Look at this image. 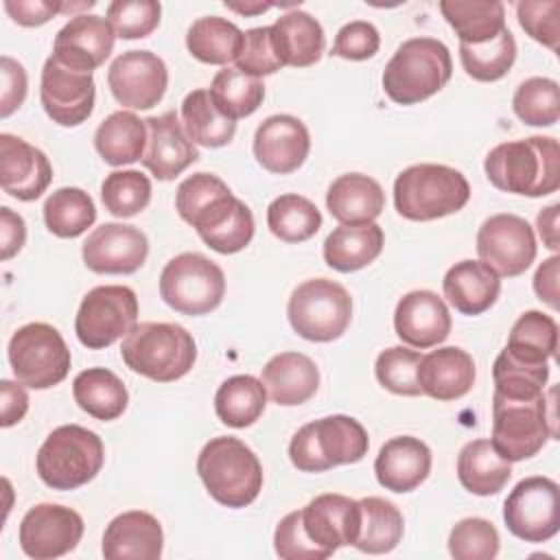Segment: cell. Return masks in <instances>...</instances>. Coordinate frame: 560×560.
<instances>
[{"label": "cell", "mask_w": 560, "mask_h": 560, "mask_svg": "<svg viewBox=\"0 0 560 560\" xmlns=\"http://www.w3.org/2000/svg\"><path fill=\"white\" fill-rule=\"evenodd\" d=\"M243 31L219 15H206L190 24L186 33V48L188 52L210 66H225L236 61L243 48Z\"/></svg>", "instance_id": "74e56055"}, {"label": "cell", "mask_w": 560, "mask_h": 560, "mask_svg": "<svg viewBox=\"0 0 560 560\" xmlns=\"http://www.w3.org/2000/svg\"><path fill=\"white\" fill-rule=\"evenodd\" d=\"M267 405V389L260 378L252 374H236L225 378L214 394L217 418L232 427L245 429L254 424Z\"/></svg>", "instance_id": "f35d334b"}, {"label": "cell", "mask_w": 560, "mask_h": 560, "mask_svg": "<svg viewBox=\"0 0 560 560\" xmlns=\"http://www.w3.org/2000/svg\"><path fill=\"white\" fill-rule=\"evenodd\" d=\"M510 534L525 542H545L560 529V488L553 479L534 475L521 479L503 503Z\"/></svg>", "instance_id": "4fadbf2b"}, {"label": "cell", "mask_w": 560, "mask_h": 560, "mask_svg": "<svg viewBox=\"0 0 560 560\" xmlns=\"http://www.w3.org/2000/svg\"><path fill=\"white\" fill-rule=\"evenodd\" d=\"M556 387L534 398H508L492 394V446L508 462H523L542 451L556 431Z\"/></svg>", "instance_id": "7a4b0ae2"}, {"label": "cell", "mask_w": 560, "mask_h": 560, "mask_svg": "<svg viewBox=\"0 0 560 560\" xmlns=\"http://www.w3.org/2000/svg\"><path fill=\"white\" fill-rule=\"evenodd\" d=\"M385 234L376 223L339 225L324 241V260L330 269L350 273L374 262L383 249Z\"/></svg>", "instance_id": "d6a6232c"}, {"label": "cell", "mask_w": 560, "mask_h": 560, "mask_svg": "<svg viewBox=\"0 0 560 560\" xmlns=\"http://www.w3.org/2000/svg\"><path fill=\"white\" fill-rule=\"evenodd\" d=\"M440 11L459 44H483L505 31V7L497 0H442Z\"/></svg>", "instance_id": "8d00e7d4"}, {"label": "cell", "mask_w": 560, "mask_h": 560, "mask_svg": "<svg viewBox=\"0 0 560 560\" xmlns=\"http://www.w3.org/2000/svg\"><path fill=\"white\" fill-rule=\"evenodd\" d=\"M125 365L155 383H173L186 376L197 361L192 335L173 322H142L120 346Z\"/></svg>", "instance_id": "3957f363"}, {"label": "cell", "mask_w": 560, "mask_h": 560, "mask_svg": "<svg viewBox=\"0 0 560 560\" xmlns=\"http://www.w3.org/2000/svg\"><path fill=\"white\" fill-rule=\"evenodd\" d=\"M147 122V149L142 155V166L160 182L175 179L192 162L199 160L195 142L186 136L184 125L175 109H168L160 116L144 118Z\"/></svg>", "instance_id": "44dd1931"}, {"label": "cell", "mask_w": 560, "mask_h": 560, "mask_svg": "<svg viewBox=\"0 0 560 560\" xmlns=\"http://www.w3.org/2000/svg\"><path fill=\"white\" fill-rule=\"evenodd\" d=\"M269 28L282 68H308L322 59L326 37L322 24L311 13L293 9L280 15Z\"/></svg>", "instance_id": "4dcf8cb0"}, {"label": "cell", "mask_w": 560, "mask_h": 560, "mask_svg": "<svg viewBox=\"0 0 560 560\" xmlns=\"http://www.w3.org/2000/svg\"><path fill=\"white\" fill-rule=\"evenodd\" d=\"M197 472L208 494L234 510L256 501L262 488V466L256 453L232 435L206 442L197 457Z\"/></svg>", "instance_id": "5b68a950"}, {"label": "cell", "mask_w": 560, "mask_h": 560, "mask_svg": "<svg viewBox=\"0 0 560 560\" xmlns=\"http://www.w3.org/2000/svg\"><path fill=\"white\" fill-rule=\"evenodd\" d=\"M311 151V136L306 125L291 114H276L265 118L254 133L256 162L276 175L298 171Z\"/></svg>", "instance_id": "ffe728a7"}, {"label": "cell", "mask_w": 560, "mask_h": 560, "mask_svg": "<svg viewBox=\"0 0 560 560\" xmlns=\"http://www.w3.org/2000/svg\"><path fill=\"white\" fill-rule=\"evenodd\" d=\"M96 221L92 197L74 186L57 188L44 201V223L59 238H77Z\"/></svg>", "instance_id": "7bdbcfd3"}, {"label": "cell", "mask_w": 560, "mask_h": 560, "mask_svg": "<svg viewBox=\"0 0 560 560\" xmlns=\"http://www.w3.org/2000/svg\"><path fill=\"white\" fill-rule=\"evenodd\" d=\"M236 68L252 77H267L282 68L273 42H271V28L269 26H256L245 31L243 35V48L236 57Z\"/></svg>", "instance_id": "11a10c76"}, {"label": "cell", "mask_w": 560, "mask_h": 560, "mask_svg": "<svg viewBox=\"0 0 560 560\" xmlns=\"http://www.w3.org/2000/svg\"><path fill=\"white\" fill-rule=\"evenodd\" d=\"M558 278H560V256H549L542 260L534 273L536 295L551 308H558Z\"/></svg>", "instance_id": "be15d7a7"}, {"label": "cell", "mask_w": 560, "mask_h": 560, "mask_svg": "<svg viewBox=\"0 0 560 560\" xmlns=\"http://www.w3.org/2000/svg\"><path fill=\"white\" fill-rule=\"evenodd\" d=\"M326 208L343 225L374 223L385 208V192L374 177L346 173L328 186Z\"/></svg>", "instance_id": "1f68e13d"}, {"label": "cell", "mask_w": 560, "mask_h": 560, "mask_svg": "<svg viewBox=\"0 0 560 560\" xmlns=\"http://www.w3.org/2000/svg\"><path fill=\"white\" fill-rule=\"evenodd\" d=\"M83 536V518L77 510L59 503L31 508L20 523V547L33 560H52L70 553Z\"/></svg>", "instance_id": "2e32d148"}, {"label": "cell", "mask_w": 560, "mask_h": 560, "mask_svg": "<svg viewBox=\"0 0 560 560\" xmlns=\"http://www.w3.org/2000/svg\"><path fill=\"white\" fill-rule=\"evenodd\" d=\"M479 260L503 278L525 273L536 258V236L532 225L510 212L492 214L477 232Z\"/></svg>", "instance_id": "5bb4252c"}, {"label": "cell", "mask_w": 560, "mask_h": 560, "mask_svg": "<svg viewBox=\"0 0 560 560\" xmlns=\"http://www.w3.org/2000/svg\"><path fill=\"white\" fill-rule=\"evenodd\" d=\"M26 243V223L11 208H0V258H13Z\"/></svg>", "instance_id": "6125c7cd"}, {"label": "cell", "mask_w": 560, "mask_h": 560, "mask_svg": "<svg viewBox=\"0 0 560 560\" xmlns=\"http://www.w3.org/2000/svg\"><path fill=\"white\" fill-rule=\"evenodd\" d=\"M516 59V42L510 28L483 44H459V61L466 74L481 83L503 79Z\"/></svg>", "instance_id": "bcb514c9"}, {"label": "cell", "mask_w": 560, "mask_h": 560, "mask_svg": "<svg viewBox=\"0 0 560 560\" xmlns=\"http://www.w3.org/2000/svg\"><path fill=\"white\" fill-rule=\"evenodd\" d=\"M96 83L92 72L74 70L52 55L42 68L39 101L48 118L61 127H77L92 116Z\"/></svg>", "instance_id": "9a60e30c"}, {"label": "cell", "mask_w": 560, "mask_h": 560, "mask_svg": "<svg viewBox=\"0 0 560 560\" xmlns=\"http://www.w3.org/2000/svg\"><path fill=\"white\" fill-rule=\"evenodd\" d=\"M114 39L116 33L107 18L77 13L55 35L52 57L74 70L92 72L112 55Z\"/></svg>", "instance_id": "7402d4cb"}, {"label": "cell", "mask_w": 560, "mask_h": 560, "mask_svg": "<svg viewBox=\"0 0 560 560\" xmlns=\"http://www.w3.org/2000/svg\"><path fill=\"white\" fill-rule=\"evenodd\" d=\"M20 381H0V424L4 429L18 424L28 411V394Z\"/></svg>", "instance_id": "94428289"}, {"label": "cell", "mask_w": 560, "mask_h": 560, "mask_svg": "<svg viewBox=\"0 0 560 560\" xmlns=\"http://www.w3.org/2000/svg\"><path fill=\"white\" fill-rule=\"evenodd\" d=\"M368 448L370 440L363 424L352 416L335 413L298 429L289 442V459L302 472H324L361 462Z\"/></svg>", "instance_id": "52a82bcc"}, {"label": "cell", "mask_w": 560, "mask_h": 560, "mask_svg": "<svg viewBox=\"0 0 560 560\" xmlns=\"http://www.w3.org/2000/svg\"><path fill=\"white\" fill-rule=\"evenodd\" d=\"M361 505V521H359V534L352 547H357L363 553H389L398 547L405 521L400 510L381 497H365L359 501Z\"/></svg>", "instance_id": "ab89813d"}, {"label": "cell", "mask_w": 560, "mask_h": 560, "mask_svg": "<svg viewBox=\"0 0 560 560\" xmlns=\"http://www.w3.org/2000/svg\"><path fill=\"white\" fill-rule=\"evenodd\" d=\"M381 46V35L378 28L372 22L365 20H354L343 24L332 44V55L348 59V61H363L370 59L378 52Z\"/></svg>", "instance_id": "6f0895ef"}, {"label": "cell", "mask_w": 560, "mask_h": 560, "mask_svg": "<svg viewBox=\"0 0 560 560\" xmlns=\"http://www.w3.org/2000/svg\"><path fill=\"white\" fill-rule=\"evenodd\" d=\"M422 354L405 346H392L376 357L374 374L376 381L398 396H422L418 385V365Z\"/></svg>", "instance_id": "f907efd6"}, {"label": "cell", "mask_w": 560, "mask_h": 560, "mask_svg": "<svg viewBox=\"0 0 560 560\" xmlns=\"http://www.w3.org/2000/svg\"><path fill=\"white\" fill-rule=\"evenodd\" d=\"M138 326V298L125 284L90 289L77 311L74 332L90 350L109 348Z\"/></svg>", "instance_id": "7c38bea8"}, {"label": "cell", "mask_w": 560, "mask_h": 560, "mask_svg": "<svg viewBox=\"0 0 560 560\" xmlns=\"http://www.w3.org/2000/svg\"><path fill=\"white\" fill-rule=\"evenodd\" d=\"M105 15L116 37L142 39L158 28L162 7L155 0H116L107 4Z\"/></svg>", "instance_id": "f5cc1de1"}, {"label": "cell", "mask_w": 560, "mask_h": 560, "mask_svg": "<svg viewBox=\"0 0 560 560\" xmlns=\"http://www.w3.org/2000/svg\"><path fill=\"white\" fill-rule=\"evenodd\" d=\"M94 2H48V0H4V11L11 15L13 22L20 26H42L57 13H70L81 9H92Z\"/></svg>", "instance_id": "680465c9"}, {"label": "cell", "mask_w": 560, "mask_h": 560, "mask_svg": "<svg viewBox=\"0 0 560 560\" xmlns=\"http://www.w3.org/2000/svg\"><path fill=\"white\" fill-rule=\"evenodd\" d=\"M273 549L282 560H324L328 558L304 532L300 510L289 512L280 518L276 534H273Z\"/></svg>", "instance_id": "9f6ffc18"}, {"label": "cell", "mask_w": 560, "mask_h": 560, "mask_svg": "<svg viewBox=\"0 0 560 560\" xmlns=\"http://www.w3.org/2000/svg\"><path fill=\"white\" fill-rule=\"evenodd\" d=\"M15 381L31 389L59 385L70 372V350L61 332L44 322H31L18 328L7 348Z\"/></svg>", "instance_id": "8fae6325"}, {"label": "cell", "mask_w": 560, "mask_h": 560, "mask_svg": "<svg viewBox=\"0 0 560 560\" xmlns=\"http://www.w3.org/2000/svg\"><path fill=\"white\" fill-rule=\"evenodd\" d=\"M488 182L512 195L545 197L560 188V144L551 136L501 142L483 160Z\"/></svg>", "instance_id": "6da1fadb"}, {"label": "cell", "mask_w": 560, "mask_h": 560, "mask_svg": "<svg viewBox=\"0 0 560 560\" xmlns=\"http://www.w3.org/2000/svg\"><path fill=\"white\" fill-rule=\"evenodd\" d=\"M190 225L197 230L199 238L219 254H236L254 238V214L232 190L212 199L190 219Z\"/></svg>", "instance_id": "603a6c76"}, {"label": "cell", "mask_w": 560, "mask_h": 560, "mask_svg": "<svg viewBox=\"0 0 560 560\" xmlns=\"http://www.w3.org/2000/svg\"><path fill=\"white\" fill-rule=\"evenodd\" d=\"M0 74H2V90H0V116L9 118L26 98V70L20 61L11 59L9 55L0 57Z\"/></svg>", "instance_id": "91938a15"}, {"label": "cell", "mask_w": 560, "mask_h": 560, "mask_svg": "<svg viewBox=\"0 0 560 560\" xmlns=\"http://www.w3.org/2000/svg\"><path fill=\"white\" fill-rule=\"evenodd\" d=\"M182 125L186 136L201 147L219 149L232 142L236 120L217 109L208 90H192L182 101Z\"/></svg>", "instance_id": "60d3db41"}, {"label": "cell", "mask_w": 560, "mask_h": 560, "mask_svg": "<svg viewBox=\"0 0 560 560\" xmlns=\"http://www.w3.org/2000/svg\"><path fill=\"white\" fill-rule=\"evenodd\" d=\"M52 166L44 151L26 140L0 133V184L2 190L20 201H35L46 192Z\"/></svg>", "instance_id": "d4e9b609"}, {"label": "cell", "mask_w": 560, "mask_h": 560, "mask_svg": "<svg viewBox=\"0 0 560 560\" xmlns=\"http://www.w3.org/2000/svg\"><path fill=\"white\" fill-rule=\"evenodd\" d=\"M514 114L532 127H551L560 118V85L547 77L525 79L512 96Z\"/></svg>", "instance_id": "c3c4849f"}, {"label": "cell", "mask_w": 560, "mask_h": 560, "mask_svg": "<svg viewBox=\"0 0 560 560\" xmlns=\"http://www.w3.org/2000/svg\"><path fill=\"white\" fill-rule=\"evenodd\" d=\"M470 199L462 171L446 164H413L394 182L396 212L409 221H433L459 212Z\"/></svg>", "instance_id": "8992f818"}, {"label": "cell", "mask_w": 560, "mask_h": 560, "mask_svg": "<svg viewBox=\"0 0 560 560\" xmlns=\"http://www.w3.org/2000/svg\"><path fill=\"white\" fill-rule=\"evenodd\" d=\"M512 477V462L503 459L490 440L466 442L457 455V479L459 483L477 494L490 497L505 488Z\"/></svg>", "instance_id": "836d02e7"}, {"label": "cell", "mask_w": 560, "mask_h": 560, "mask_svg": "<svg viewBox=\"0 0 560 560\" xmlns=\"http://www.w3.org/2000/svg\"><path fill=\"white\" fill-rule=\"evenodd\" d=\"M558 212H560V203H551V206L542 208L536 217V228H538V234L542 238V245L551 252H558V247H560Z\"/></svg>", "instance_id": "e7e4bbea"}, {"label": "cell", "mask_w": 560, "mask_h": 560, "mask_svg": "<svg viewBox=\"0 0 560 560\" xmlns=\"http://www.w3.org/2000/svg\"><path fill=\"white\" fill-rule=\"evenodd\" d=\"M260 381L276 405L295 407L315 396L319 370L315 361L302 352H280L265 363Z\"/></svg>", "instance_id": "f546056e"}, {"label": "cell", "mask_w": 560, "mask_h": 560, "mask_svg": "<svg viewBox=\"0 0 560 560\" xmlns=\"http://www.w3.org/2000/svg\"><path fill=\"white\" fill-rule=\"evenodd\" d=\"M103 462L105 446L94 431L81 424H61L39 446L35 468L48 488L74 490L92 481L101 472Z\"/></svg>", "instance_id": "ba28073f"}, {"label": "cell", "mask_w": 560, "mask_h": 560, "mask_svg": "<svg viewBox=\"0 0 560 560\" xmlns=\"http://www.w3.org/2000/svg\"><path fill=\"white\" fill-rule=\"evenodd\" d=\"M112 96L127 109H151L166 92L168 70L162 57L151 50H127L107 70Z\"/></svg>", "instance_id": "e0dca14e"}, {"label": "cell", "mask_w": 560, "mask_h": 560, "mask_svg": "<svg viewBox=\"0 0 560 560\" xmlns=\"http://www.w3.org/2000/svg\"><path fill=\"white\" fill-rule=\"evenodd\" d=\"M497 527L479 516L462 518L448 534V553L455 560H492L499 553Z\"/></svg>", "instance_id": "816d5d0a"}, {"label": "cell", "mask_w": 560, "mask_h": 560, "mask_svg": "<svg viewBox=\"0 0 560 560\" xmlns=\"http://www.w3.org/2000/svg\"><path fill=\"white\" fill-rule=\"evenodd\" d=\"M225 7H228L230 11L241 13V15H258V13L269 11V9H271V7H276V4H271V2H245V4H238V2H225Z\"/></svg>", "instance_id": "03108f58"}, {"label": "cell", "mask_w": 560, "mask_h": 560, "mask_svg": "<svg viewBox=\"0 0 560 560\" xmlns=\"http://www.w3.org/2000/svg\"><path fill=\"white\" fill-rule=\"evenodd\" d=\"M505 350L527 363H547L558 350V324L542 311H525L512 326Z\"/></svg>", "instance_id": "b9f144b4"}, {"label": "cell", "mask_w": 560, "mask_h": 560, "mask_svg": "<svg viewBox=\"0 0 560 560\" xmlns=\"http://www.w3.org/2000/svg\"><path fill=\"white\" fill-rule=\"evenodd\" d=\"M475 361L472 357L457 348L444 346L422 357L418 365V385L422 394L435 400H457L466 396L475 385Z\"/></svg>", "instance_id": "83f0119b"}, {"label": "cell", "mask_w": 560, "mask_h": 560, "mask_svg": "<svg viewBox=\"0 0 560 560\" xmlns=\"http://www.w3.org/2000/svg\"><path fill=\"white\" fill-rule=\"evenodd\" d=\"M147 122L133 112L109 114L94 131V147L105 164L125 166L142 160L147 149Z\"/></svg>", "instance_id": "e575fe53"}, {"label": "cell", "mask_w": 560, "mask_h": 560, "mask_svg": "<svg viewBox=\"0 0 560 560\" xmlns=\"http://www.w3.org/2000/svg\"><path fill=\"white\" fill-rule=\"evenodd\" d=\"M451 313L444 300L427 289L405 293L394 311V328L402 343L427 350L451 335Z\"/></svg>", "instance_id": "cb8c5ba5"}, {"label": "cell", "mask_w": 560, "mask_h": 560, "mask_svg": "<svg viewBox=\"0 0 560 560\" xmlns=\"http://www.w3.org/2000/svg\"><path fill=\"white\" fill-rule=\"evenodd\" d=\"M210 98L221 114L232 120L252 116L265 98V83L238 68H223L210 83Z\"/></svg>", "instance_id": "ee69618b"}, {"label": "cell", "mask_w": 560, "mask_h": 560, "mask_svg": "<svg viewBox=\"0 0 560 560\" xmlns=\"http://www.w3.org/2000/svg\"><path fill=\"white\" fill-rule=\"evenodd\" d=\"M453 74L448 48L433 37L402 42L383 70V90L396 105H416L438 94Z\"/></svg>", "instance_id": "277c9868"}, {"label": "cell", "mask_w": 560, "mask_h": 560, "mask_svg": "<svg viewBox=\"0 0 560 560\" xmlns=\"http://www.w3.org/2000/svg\"><path fill=\"white\" fill-rule=\"evenodd\" d=\"M81 254L85 267L94 273L129 276L144 265L149 241L136 225L103 223L83 241Z\"/></svg>", "instance_id": "ac0fdd59"}, {"label": "cell", "mask_w": 560, "mask_h": 560, "mask_svg": "<svg viewBox=\"0 0 560 560\" xmlns=\"http://www.w3.org/2000/svg\"><path fill=\"white\" fill-rule=\"evenodd\" d=\"M267 225L276 238L284 243H302L315 236L322 228V212L311 199L287 192L269 203Z\"/></svg>", "instance_id": "f6af8a7d"}, {"label": "cell", "mask_w": 560, "mask_h": 560, "mask_svg": "<svg viewBox=\"0 0 560 560\" xmlns=\"http://www.w3.org/2000/svg\"><path fill=\"white\" fill-rule=\"evenodd\" d=\"M300 518L306 536L322 551L332 556L339 547L354 545L359 534L361 505L346 494L326 492L311 499L300 510Z\"/></svg>", "instance_id": "d6986e66"}, {"label": "cell", "mask_w": 560, "mask_h": 560, "mask_svg": "<svg viewBox=\"0 0 560 560\" xmlns=\"http://www.w3.org/2000/svg\"><path fill=\"white\" fill-rule=\"evenodd\" d=\"M223 269L203 254H177L160 273V298L182 315H206L223 302Z\"/></svg>", "instance_id": "30bf717a"}, {"label": "cell", "mask_w": 560, "mask_h": 560, "mask_svg": "<svg viewBox=\"0 0 560 560\" xmlns=\"http://www.w3.org/2000/svg\"><path fill=\"white\" fill-rule=\"evenodd\" d=\"M560 2L558 0H521L516 4V18L521 28L536 39L538 44L547 46L549 50L558 52L560 42Z\"/></svg>", "instance_id": "db71d44e"}, {"label": "cell", "mask_w": 560, "mask_h": 560, "mask_svg": "<svg viewBox=\"0 0 560 560\" xmlns=\"http://www.w3.org/2000/svg\"><path fill=\"white\" fill-rule=\"evenodd\" d=\"M291 328L308 341L339 339L352 319V298L335 280L311 278L298 284L287 304Z\"/></svg>", "instance_id": "9c48e42d"}, {"label": "cell", "mask_w": 560, "mask_h": 560, "mask_svg": "<svg viewBox=\"0 0 560 560\" xmlns=\"http://www.w3.org/2000/svg\"><path fill=\"white\" fill-rule=\"evenodd\" d=\"M431 472V448L413 435H398L387 440L376 459V481L392 492L416 490Z\"/></svg>", "instance_id": "4316f807"}, {"label": "cell", "mask_w": 560, "mask_h": 560, "mask_svg": "<svg viewBox=\"0 0 560 560\" xmlns=\"http://www.w3.org/2000/svg\"><path fill=\"white\" fill-rule=\"evenodd\" d=\"M101 199L105 210L114 217H136L151 201V179L133 168L114 171L101 184Z\"/></svg>", "instance_id": "681fc988"}, {"label": "cell", "mask_w": 560, "mask_h": 560, "mask_svg": "<svg viewBox=\"0 0 560 560\" xmlns=\"http://www.w3.org/2000/svg\"><path fill=\"white\" fill-rule=\"evenodd\" d=\"M74 402L96 420H116L125 413L129 394L125 383L107 368H88L72 381Z\"/></svg>", "instance_id": "d590c367"}, {"label": "cell", "mask_w": 560, "mask_h": 560, "mask_svg": "<svg viewBox=\"0 0 560 560\" xmlns=\"http://www.w3.org/2000/svg\"><path fill=\"white\" fill-rule=\"evenodd\" d=\"M442 291L462 315H481L497 302L501 276L481 260H459L444 273Z\"/></svg>", "instance_id": "f1b7e54d"}, {"label": "cell", "mask_w": 560, "mask_h": 560, "mask_svg": "<svg viewBox=\"0 0 560 560\" xmlns=\"http://www.w3.org/2000/svg\"><path fill=\"white\" fill-rule=\"evenodd\" d=\"M492 378H494V394H501L508 398H534L545 392V385L549 381V365L514 359L503 348L494 359Z\"/></svg>", "instance_id": "7dc6e473"}, {"label": "cell", "mask_w": 560, "mask_h": 560, "mask_svg": "<svg viewBox=\"0 0 560 560\" xmlns=\"http://www.w3.org/2000/svg\"><path fill=\"white\" fill-rule=\"evenodd\" d=\"M162 547L160 521L149 512L129 510L109 521L101 549L107 560H158Z\"/></svg>", "instance_id": "484cf974"}]
</instances>
